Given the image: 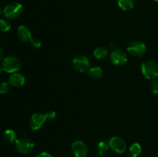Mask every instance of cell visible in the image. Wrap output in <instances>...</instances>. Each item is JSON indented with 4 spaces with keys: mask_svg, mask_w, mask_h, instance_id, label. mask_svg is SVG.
Segmentation results:
<instances>
[{
    "mask_svg": "<svg viewBox=\"0 0 158 157\" xmlns=\"http://www.w3.org/2000/svg\"><path fill=\"white\" fill-rule=\"evenodd\" d=\"M141 72L148 79H155L158 77V63L154 60L143 62L141 65Z\"/></svg>",
    "mask_w": 158,
    "mask_h": 157,
    "instance_id": "1",
    "label": "cell"
},
{
    "mask_svg": "<svg viewBox=\"0 0 158 157\" xmlns=\"http://www.w3.org/2000/svg\"><path fill=\"white\" fill-rule=\"evenodd\" d=\"M2 68L3 71L8 73H15V72H18L21 69V62L17 57L9 55L2 59Z\"/></svg>",
    "mask_w": 158,
    "mask_h": 157,
    "instance_id": "2",
    "label": "cell"
},
{
    "mask_svg": "<svg viewBox=\"0 0 158 157\" xmlns=\"http://www.w3.org/2000/svg\"><path fill=\"white\" fill-rule=\"evenodd\" d=\"M15 146L16 150L19 153L28 155L33 152L35 149V144L33 141L29 138H20L15 142Z\"/></svg>",
    "mask_w": 158,
    "mask_h": 157,
    "instance_id": "3",
    "label": "cell"
},
{
    "mask_svg": "<svg viewBox=\"0 0 158 157\" xmlns=\"http://www.w3.org/2000/svg\"><path fill=\"white\" fill-rule=\"evenodd\" d=\"M23 12V6L19 2H11L3 9V15L9 19H14Z\"/></svg>",
    "mask_w": 158,
    "mask_h": 157,
    "instance_id": "4",
    "label": "cell"
},
{
    "mask_svg": "<svg viewBox=\"0 0 158 157\" xmlns=\"http://www.w3.org/2000/svg\"><path fill=\"white\" fill-rule=\"evenodd\" d=\"M73 66L77 72L83 73L89 69V61L86 56L83 55H77L73 58Z\"/></svg>",
    "mask_w": 158,
    "mask_h": 157,
    "instance_id": "5",
    "label": "cell"
},
{
    "mask_svg": "<svg viewBox=\"0 0 158 157\" xmlns=\"http://www.w3.org/2000/svg\"><path fill=\"white\" fill-rule=\"evenodd\" d=\"M110 60L114 65L117 66H123L127 62V55L124 51L119 49H115L111 52Z\"/></svg>",
    "mask_w": 158,
    "mask_h": 157,
    "instance_id": "6",
    "label": "cell"
},
{
    "mask_svg": "<svg viewBox=\"0 0 158 157\" xmlns=\"http://www.w3.org/2000/svg\"><path fill=\"white\" fill-rule=\"evenodd\" d=\"M109 146L116 153L122 154L126 151L127 143L123 138L119 136H114L110 139Z\"/></svg>",
    "mask_w": 158,
    "mask_h": 157,
    "instance_id": "7",
    "label": "cell"
},
{
    "mask_svg": "<svg viewBox=\"0 0 158 157\" xmlns=\"http://www.w3.org/2000/svg\"><path fill=\"white\" fill-rule=\"evenodd\" d=\"M127 51L134 56H142L147 51L146 45L140 41L131 42L127 46Z\"/></svg>",
    "mask_w": 158,
    "mask_h": 157,
    "instance_id": "8",
    "label": "cell"
},
{
    "mask_svg": "<svg viewBox=\"0 0 158 157\" xmlns=\"http://www.w3.org/2000/svg\"><path fill=\"white\" fill-rule=\"evenodd\" d=\"M73 153L76 157H86L89 153V148L86 143L83 141L77 140L72 144L71 146Z\"/></svg>",
    "mask_w": 158,
    "mask_h": 157,
    "instance_id": "9",
    "label": "cell"
},
{
    "mask_svg": "<svg viewBox=\"0 0 158 157\" xmlns=\"http://www.w3.org/2000/svg\"><path fill=\"white\" fill-rule=\"evenodd\" d=\"M46 121V118L45 114L40 113V112L34 113L29 119V126L32 130H39Z\"/></svg>",
    "mask_w": 158,
    "mask_h": 157,
    "instance_id": "10",
    "label": "cell"
},
{
    "mask_svg": "<svg viewBox=\"0 0 158 157\" xmlns=\"http://www.w3.org/2000/svg\"><path fill=\"white\" fill-rule=\"evenodd\" d=\"M17 36L21 42H27L30 41L32 38V34L27 26H20L17 29Z\"/></svg>",
    "mask_w": 158,
    "mask_h": 157,
    "instance_id": "11",
    "label": "cell"
},
{
    "mask_svg": "<svg viewBox=\"0 0 158 157\" xmlns=\"http://www.w3.org/2000/svg\"><path fill=\"white\" fill-rule=\"evenodd\" d=\"M8 83L11 86H13V87H21L26 83V78L23 75L15 72V73H12L9 76Z\"/></svg>",
    "mask_w": 158,
    "mask_h": 157,
    "instance_id": "12",
    "label": "cell"
},
{
    "mask_svg": "<svg viewBox=\"0 0 158 157\" xmlns=\"http://www.w3.org/2000/svg\"><path fill=\"white\" fill-rule=\"evenodd\" d=\"M110 146L109 143L105 141H101L97 145V147L95 149L96 155L98 157H105L106 154L108 153Z\"/></svg>",
    "mask_w": 158,
    "mask_h": 157,
    "instance_id": "13",
    "label": "cell"
},
{
    "mask_svg": "<svg viewBox=\"0 0 158 157\" xmlns=\"http://www.w3.org/2000/svg\"><path fill=\"white\" fill-rule=\"evenodd\" d=\"M108 49L106 47L103 46H100V47L96 48L95 50L94 51V56L97 59L102 60L103 58H106L108 55Z\"/></svg>",
    "mask_w": 158,
    "mask_h": 157,
    "instance_id": "14",
    "label": "cell"
},
{
    "mask_svg": "<svg viewBox=\"0 0 158 157\" xmlns=\"http://www.w3.org/2000/svg\"><path fill=\"white\" fill-rule=\"evenodd\" d=\"M142 153V147L138 143H133L129 148V155L131 157H140Z\"/></svg>",
    "mask_w": 158,
    "mask_h": 157,
    "instance_id": "15",
    "label": "cell"
},
{
    "mask_svg": "<svg viewBox=\"0 0 158 157\" xmlns=\"http://www.w3.org/2000/svg\"><path fill=\"white\" fill-rule=\"evenodd\" d=\"M4 139L9 143H15L17 141V135L16 132L12 129H6L3 133Z\"/></svg>",
    "mask_w": 158,
    "mask_h": 157,
    "instance_id": "16",
    "label": "cell"
},
{
    "mask_svg": "<svg viewBox=\"0 0 158 157\" xmlns=\"http://www.w3.org/2000/svg\"><path fill=\"white\" fill-rule=\"evenodd\" d=\"M103 69L100 67H98V66L90 68L88 70L89 76L91 78H94V79H99V78H101L103 76Z\"/></svg>",
    "mask_w": 158,
    "mask_h": 157,
    "instance_id": "17",
    "label": "cell"
},
{
    "mask_svg": "<svg viewBox=\"0 0 158 157\" xmlns=\"http://www.w3.org/2000/svg\"><path fill=\"white\" fill-rule=\"evenodd\" d=\"M119 7L124 11H130L134 8V0H118L117 2Z\"/></svg>",
    "mask_w": 158,
    "mask_h": 157,
    "instance_id": "18",
    "label": "cell"
},
{
    "mask_svg": "<svg viewBox=\"0 0 158 157\" xmlns=\"http://www.w3.org/2000/svg\"><path fill=\"white\" fill-rule=\"evenodd\" d=\"M11 24L5 19H0V31L2 32H6L10 30Z\"/></svg>",
    "mask_w": 158,
    "mask_h": 157,
    "instance_id": "19",
    "label": "cell"
},
{
    "mask_svg": "<svg viewBox=\"0 0 158 157\" xmlns=\"http://www.w3.org/2000/svg\"><path fill=\"white\" fill-rule=\"evenodd\" d=\"M9 89H10V85L9 83H2L0 84V94H6L9 92Z\"/></svg>",
    "mask_w": 158,
    "mask_h": 157,
    "instance_id": "20",
    "label": "cell"
},
{
    "mask_svg": "<svg viewBox=\"0 0 158 157\" xmlns=\"http://www.w3.org/2000/svg\"><path fill=\"white\" fill-rule=\"evenodd\" d=\"M150 88H151V90L153 93L158 95V80L157 79H154L152 82H151Z\"/></svg>",
    "mask_w": 158,
    "mask_h": 157,
    "instance_id": "21",
    "label": "cell"
},
{
    "mask_svg": "<svg viewBox=\"0 0 158 157\" xmlns=\"http://www.w3.org/2000/svg\"><path fill=\"white\" fill-rule=\"evenodd\" d=\"M29 42H30L32 47H34L35 49H40V46H41V41L37 38H32Z\"/></svg>",
    "mask_w": 158,
    "mask_h": 157,
    "instance_id": "22",
    "label": "cell"
},
{
    "mask_svg": "<svg viewBox=\"0 0 158 157\" xmlns=\"http://www.w3.org/2000/svg\"><path fill=\"white\" fill-rule=\"evenodd\" d=\"M45 115H46V120H49V121H52V120H54L56 119V113L54 111H49V112H46V114H45Z\"/></svg>",
    "mask_w": 158,
    "mask_h": 157,
    "instance_id": "23",
    "label": "cell"
},
{
    "mask_svg": "<svg viewBox=\"0 0 158 157\" xmlns=\"http://www.w3.org/2000/svg\"><path fill=\"white\" fill-rule=\"evenodd\" d=\"M35 157H52V155H50L49 153H48V152H43L40 153L39 155H37Z\"/></svg>",
    "mask_w": 158,
    "mask_h": 157,
    "instance_id": "24",
    "label": "cell"
},
{
    "mask_svg": "<svg viewBox=\"0 0 158 157\" xmlns=\"http://www.w3.org/2000/svg\"><path fill=\"white\" fill-rule=\"evenodd\" d=\"M3 56H4V52H3L2 48L0 46V61L3 59Z\"/></svg>",
    "mask_w": 158,
    "mask_h": 157,
    "instance_id": "25",
    "label": "cell"
},
{
    "mask_svg": "<svg viewBox=\"0 0 158 157\" xmlns=\"http://www.w3.org/2000/svg\"><path fill=\"white\" fill-rule=\"evenodd\" d=\"M109 46H110V47L111 48V49H114V48H115V46H116V45H115V43L110 42L109 44Z\"/></svg>",
    "mask_w": 158,
    "mask_h": 157,
    "instance_id": "26",
    "label": "cell"
},
{
    "mask_svg": "<svg viewBox=\"0 0 158 157\" xmlns=\"http://www.w3.org/2000/svg\"><path fill=\"white\" fill-rule=\"evenodd\" d=\"M2 14H3V9L0 7V15H1Z\"/></svg>",
    "mask_w": 158,
    "mask_h": 157,
    "instance_id": "27",
    "label": "cell"
},
{
    "mask_svg": "<svg viewBox=\"0 0 158 157\" xmlns=\"http://www.w3.org/2000/svg\"><path fill=\"white\" fill-rule=\"evenodd\" d=\"M2 71H3L2 68V66H0V75H1V74H2Z\"/></svg>",
    "mask_w": 158,
    "mask_h": 157,
    "instance_id": "28",
    "label": "cell"
},
{
    "mask_svg": "<svg viewBox=\"0 0 158 157\" xmlns=\"http://www.w3.org/2000/svg\"><path fill=\"white\" fill-rule=\"evenodd\" d=\"M154 1H155V2H158V0H154Z\"/></svg>",
    "mask_w": 158,
    "mask_h": 157,
    "instance_id": "29",
    "label": "cell"
}]
</instances>
